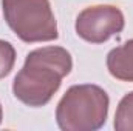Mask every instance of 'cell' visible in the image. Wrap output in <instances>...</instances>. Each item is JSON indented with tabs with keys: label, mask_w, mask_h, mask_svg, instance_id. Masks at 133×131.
<instances>
[{
	"label": "cell",
	"mask_w": 133,
	"mask_h": 131,
	"mask_svg": "<svg viewBox=\"0 0 133 131\" xmlns=\"http://www.w3.org/2000/svg\"><path fill=\"white\" fill-rule=\"evenodd\" d=\"M71 69V57L62 48L36 49L26 57L14 80V94L28 105H43L59 88L61 79Z\"/></svg>",
	"instance_id": "cell-1"
},
{
	"label": "cell",
	"mask_w": 133,
	"mask_h": 131,
	"mask_svg": "<svg viewBox=\"0 0 133 131\" xmlns=\"http://www.w3.org/2000/svg\"><path fill=\"white\" fill-rule=\"evenodd\" d=\"M3 12L11 30L25 42L57 37L48 0H3Z\"/></svg>",
	"instance_id": "cell-2"
},
{
	"label": "cell",
	"mask_w": 133,
	"mask_h": 131,
	"mask_svg": "<svg viewBox=\"0 0 133 131\" xmlns=\"http://www.w3.org/2000/svg\"><path fill=\"white\" fill-rule=\"evenodd\" d=\"M124 28V17L113 6H95L85 9L76 23L77 34L93 43H101Z\"/></svg>",
	"instance_id": "cell-3"
},
{
	"label": "cell",
	"mask_w": 133,
	"mask_h": 131,
	"mask_svg": "<svg viewBox=\"0 0 133 131\" xmlns=\"http://www.w3.org/2000/svg\"><path fill=\"white\" fill-rule=\"evenodd\" d=\"M107 65L115 77L122 80H133V40L113 49L108 54Z\"/></svg>",
	"instance_id": "cell-4"
},
{
	"label": "cell",
	"mask_w": 133,
	"mask_h": 131,
	"mask_svg": "<svg viewBox=\"0 0 133 131\" xmlns=\"http://www.w3.org/2000/svg\"><path fill=\"white\" fill-rule=\"evenodd\" d=\"M14 63V49L8 42L0 40V77L6 76Z\"/></svg>",
	"instance_id": "cell-5"
}]
</instances>
